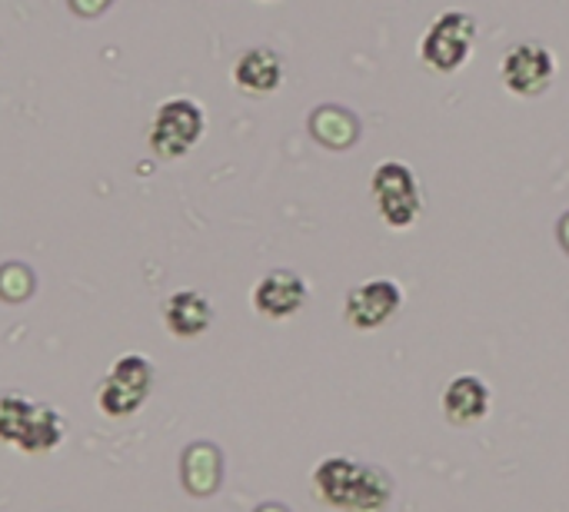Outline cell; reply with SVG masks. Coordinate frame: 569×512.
I'll use <instances>...</instances> for the list:
<instances>
[{
  "instance_id": "cell-1",
  "label": "cell",
  "mask_w": 569,
  "mask_h": 512,
  "mask_svg": "<svg viewBox=\"0 0 569 512\" xmlns=\"http://www.w3.org/2000/svg\"><path fill=\"white\" fill-rule=\"evenodd\" d=\"M63 420L53 406L27 400L17 390L0 393V443L20 453H50L63 443Z\"/></svg>"
},
{
  "instance_id": "cell-2",
  "label": "cell",
  "mask_w": 569,
  "mask_h": 512,
  "mask_svg": "<svg viewBox=\"0 0 569 512\" xmlns=\"http://www.w3.org/2000/svg\"><path fill=\"white\" fill-rule=\"evenodd\" d=\"M477 43V17L467 10H443L420 40V60L433 73H457Z\"/></svg>"
},
{
  "instance_id": "cell-3",
  "label": "cell",
  "mask_w": 569,
  "mask_h": 512,
  "mask_svg": "<svg viewBox=\"0 0 569 512\" xmlns=\"http://www.w3.org/2000/svg\"><path fill=\"white\" fill-rule=\"evenodd\" d=\"M370 193H373L377 213L383 217L390 230H410L420 220L423 193H420L417 173L407 163L400 160L377 163L370 177Z\"/></svg>"
},
{
  "instance_id": "cell-4",
  "label": "cell",
  "mask_w": 569,
  "mask_h": 512,
  "mask_svg": "<svg viewBox=\"0 0 569 512\" xmlns=\"http://www.w3.org/2000/svg\"><path fill=\"white\" fill-rule=\"evenodd\" d=\"M203 110L190 97H173L160 103L153 127H150V150L163 160H177L193 150V143L203 137Z\"/></svg>"
},
{
  "instance_id": "cell-5",
  "label": "cell",
  "mask_w": 569,
  "mask_h": 512,
  "mask_svg": "<svg viewBox=\"0 0 569 512\" xmlns=\"http://www.w3.org/2000/svg\"><path fill=\"white\" fill-rule=\"evenodd\" d=\"M500 77H503V87L513 93V97H523V100H533V97H543L557 77V57L547 43H537V40H523L517 47H510L503 53V63H500Z\"/></svg>"
},
{
  "instance_id": "cell-6",
  "label": "cell",
  "mask_w": 569,
  "mask_h": 512,
  "mask_svg": "<svg viewBox=\"0 0 569 512\" xmlns=\"http://www.w3.org/2000/svg\"><path fill=\"white\" fill-rule=\"evenodd\" d=\"M400 307H403V290L390 277H377V280L353 287L343 303L347 323L353 330H377V327L390 323L400 313Z\"/></svg>"
},
{
  "instance_id": "cell-7",
  "label": "cell",
  "mask_w": 569,
  "mask_h": 512,
  "mask_svg": "<svg viewBox=\"0 0 569 512\" xmlns=\"http://www.w3.org/2000/svg\"><path fill=\"white\" fill-rule=\"evenodd\" d=\"M310 297V287L300 273L293 270H270L267 277H260V283L253 287V310L267 320H287L293 313L303 310Z\"/></svg>"
},
{
  "instance_id": "cell-8",
  "label": "cell",
  "mask_w": 569,
  "mask_h": 512,
  "mask_svg": "<svg viewBox=\"0 0 569 512\" xmlns=\"http://www.w3.org/2000/svg\"><path fill=\"white\" fill-rule=\"evenodd\" d=\"M163 323L177 340H197L213 323V307L197 290H177L163 300Z\"/></svg>"
},
{
  "instance_id": "cell-9",
  "label": "cell",
  "mask_w": 569,
  "mask_h": 512,
  "mask_svg": "<svg viewBox=\"0 0 569 512\" xmlns=\"http://www.w3.org/2000/svg\"><path fill=\"white\" fill-rule=\"evenodd\" d=\"M233 83L250 97H267L283 83V60L270 47H250L233 63Z\"/></svg>"
},
{
  "instance_id": "cell-10",
  "label": "cell",
  "mask_w": 569,
  "mask_h": 512,
  "mask_svg": "<svg viewBox=\"0 0 569 512\" xmlns=\"http://www.w3.org/2000/svg\"><path fill=\"white\" fill-rule=\"evenodd\" d=\"M443 413L457 426L480 423L490 413V386L473 373L453 377L443 390Z\"/></svg>"
},
{
  "instance_id": "cell-11",
  "label": "cell",
  "mask_w": 569,
  "mask_h": 512,
  "mask_svg": "<svg viewBox=\"0 0 569 512\" xmlns=\"http://www.w3.org/2000/svg\"><path fill=\"white\" fill-rule=\"evenodd\" d=\"M360 466L363 463H353L347 456H327V460H320L317 470H313V490H317V496L327 506L343 510L347 500H350V493H353V486H357Z\"/></svg>"
},
{
  "instance_id": "cell-12",
  "label": "cell",
  "mask_w": 569,
  "mask_h": 512,
  "mask_svg": "<svg viewBox=\"0 0 569 512\" xmlns=\"http://www.w3.org/2000/svg\"><path fill=\"white\" fill-rule=\"evenodd\" d=\"M393 500V480L380 466H360L357 486L343 512H387Z\"/></svg>"
},
{
  "instance_id": "cell-13",
  "label": "cell",
  "mask_w": 569,
  "mask_h": 512,
  "mask_svg": "<svg viewBox=\"0 0 569 512\" xmlns=\"http://www.w3.org/2000/svg\"><path fill=\"white\" fill-rule=\"evenodd\" d=\"M143 403H147V393H140V390H133V386L113 380V377H103V383H100V390H97V406H100L107 416H113V420L133 416Z\"/></svg>"
},
{
  "instance_id": "cell-14",
  "label": "cell",
  "mask_w": 569,
  "mask_h": 512,
  "mask_svg": "<svg viewBox=\"0 0 569 512\" xmlns=\"http://www.w3.org/2000/svg\"><path fill=\"white\" fill-rule=\"evenodd\" d=\"M107 377H113V380H120V383H127V386H133V390H140V393L150 396V386H153V363H150L147 357H140V353H123V357L113 360V367H110Z\"/></svg>"
}]
</instances>
